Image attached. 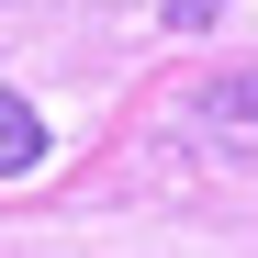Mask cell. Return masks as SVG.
Here are the masks:
<instances>
[{
	"mask_svg": "<svg viewBox=\"0 0 258 258\" xmlns=\"http://www.w3.org/2000/svg\"><path fill=\"white\" fill-rule=\"evenodd\" d=\"M23 168H45V112L0 90V180H23Z\"/></svg>",
	"mask_w": 258,
	"mask_h": 258,
	"instance_id": "1",
	"label": "cell"
},
{
	"mask_svg": "<svg viewBox=\"0 0 258 258\" xmlns=\"http://www.w3.org/2000/svg\"><path fill=\"white\" fill-rule=\"evenodd\" d=\"M157 12H168V23H213L225 0H157Z\"/></svg>",
	"mask_w": 258,
	"mask_h": 258,
	"instance_id": "3",
	"label": "cell"
},
{
	"mask_svg": "<svg viewBox=\"0 0 258 258\" xmlns=\"http://www.w3.org/2000/svg\"><path fill=\"white\" fill-rule=\"evenodd\" d=\"M213 112H225V123H258V79H225V90H213Z\"/></svg>",
	"mask_w": 258,
	"mask_h": 258,
	"instance_id": "2",
	"label": "cell"
}]
</instances>
